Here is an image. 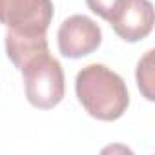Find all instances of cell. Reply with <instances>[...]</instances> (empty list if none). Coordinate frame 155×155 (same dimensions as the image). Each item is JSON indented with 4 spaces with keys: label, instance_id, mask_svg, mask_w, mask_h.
I'll list each match as a JSON object with an SVG mask.
<instances>
[{
    "label": "cell",
    "instance_id": "obj_1",
    "mask_svg": "<svg viewBox=\"0 0 155 155\" xmlns=\"http://www.w3.org/2000/svg\"><path fill=\"white\" fill-rule=\"evenodd\" d=\"M75 93L93 119L104 122L120 119L130 106L126 82L104 64H90L77 73Z\"/></svg>",
    "mask_w": 155,
    "mask_h": 155
},
{
    "label": "cell",
    "instance_id": "obj_2",
    "mask_svg": "<svg viewBox=\"0 0 155 155\" xmlns=\"http://www.w3.org/2000/svg\"><path fill=\"white\" fill-rule=\"evenodd\" d=\"M24 86L29 104L40 110L55 108L64 99V71L60 62L48 53L31 60L24 69Z\"/></svg>",
    "mask_w": 155,
    "mask_h": 155
},
{
    "label": "cell",
    "instance_id": "obj_3",
    "mask_svg": "<svg viewBox=\"0 0 155 155\" xmlns=\"http://www.w3.org/2000/svg\"><path fill=\"white\" fill-rule=\"evenodd\" d=\"M51 18V0H0V24L13 31L46 33Z\"/></svg>",
    "mask_w": 155,
    "mask_h": 155
},
{
    "label": "cell",
    "instance_id": "obj_4",
    "mask_svg": "<svg viewBox=\"0 0 155 155\" xmlns=\"http://www.w3.org/2000/svg\"><path fill=\"white\" fill-rule=\"evenodd\" d=\"M57 40H58V51L64 57L82 58L99 49L102 42V31L90 17L73 15L60 24Z\"/></svg>",
    "mask_w": 155,
    "mask_h": 155
},
{
    "label": "cell",
    "instance_id": "obj_5",
    "mask_svg": "<svg viewBox=\"0 0 155 155\" xmlns=\"http://www.w3.org/2000/svg\"><path fill=\"white\" fill-rule=\"evenodd\" d=\"M155 15L150 0H124L117 15L110 20L113 31L126 42H139L153 29Z\"/></svg>",
    "mask_w": 155,
    "mask_h": 155
},
{
    "label": "cell",
    "instance_id": "obj_6",
    "mask_svg": "<svg viewBox=\"0 0 155 155\" xmlns=\"http://www.w3.org/2000/svg\"><path fill=\"white\" fill-rule=\"evenodd\" d=\"M6 51L9 60L22 71L31 60L49 51L46 33H20L9 29L6 33Z\"/></svg>",
    "mask_w": 155,
    "mask_h": 155
},
{
    "label": "cell",
    "instance_id": "obj_7",
    "mask_svg": "<svg viewBox=\"0 0 155 155\" xmlns=\"http://www.w3.org/2000/svg\"><path fill=\"white\" fill-rule=\"evenodd\" d=\"M153 53H155L153 49L146 51V55L139 60V66H137V84L148 101H153V91H151V86H153Z\"/></svg>",
    "mask_w": 155,
    "mask_h": 155
},
{
    "label": "cell",
    "instance_id": "obj_8",
    "mask_svg": "<svg viewBox=\"0 0 155 155\" xmlns=\"http://www.w3.org/2000/svg\"><path fill=\"white\" fill-rule=\"evenodd\" d=\"M86 4L95 15L110 22L124 4V0H86Z\"/></svg>",
    "mask_w": 155,
    "mask_h": 155
}]
</instances>
